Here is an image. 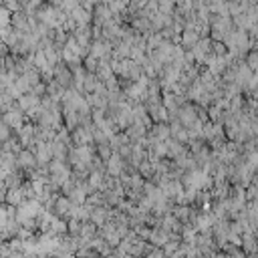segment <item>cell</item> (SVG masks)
Listing matches in <instances>:
<instances>
[{"label": "cell", "instance_id": "cell-1", "mask_svg": "<svg viewBox=\"0 0 258 258\" xmlns=\"http://www.w3.org/2000/svg\"><path fill=\"white\" fill-rule=\"evenodd\" d=\"M8 127H20V113L16 109H8L4 113V119H2Z\"/></svg>", "mask_w": 258, "mask_h": 258}, {"label": "cell", "instance_id": "cell-2", "mask_svg": "<svg viewBox=\"0 0 258 258\" xmlns=\"http://www.w3.org/2000/svg\"><path fill=\"white\" fill-rule=\"evenodd\" d=\"M18 162H20V166H24V168H30V166L34 164V160H32V156H30L28 151H22V153H20Z\"/></svg>", "mask_w": 258, "mask_h": 258}]
</instances>
